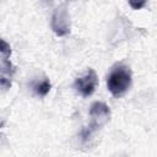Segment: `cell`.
I'll use <instances>...</instances> for the list:
<instances>
[{
    "mask_svg": "<svg viewBox=\"0 0 157 157\" xmlns=\"http://www.w3.org/2000/svg\"><path fill=\"white\" fill-rule=\"evenodd\" d=\"M130 85H131V70L128 65L125 64H117L108 78H107V86H108V90L109 92L119 98L121 96H124L128 90L130 88Z\"/></svg>",
    "mask_w": 157,
    "mask_h": 157,
    "instance_id": "cell-1",
    "label": "cell"
},
{
    "mask_svg": "<svg viewBox=\"0 0 157 157\" xmlns=\"http://www.w3.org/2000/svg\"><path fill=\"white\" fill-rule=\"evenodd\" d=\"M90 117H91V124L87 129L82 130V139L86 140L91 136L93 131H96L98 128L104 125L109 118H110V109L109 107L103 102H93L90 107Z\"/></svg>",
    "mask_w": 157,
    "mask_h": 157,
    "instance_id": "cell-2",
    "label": "cell"
},
{
    "mask_svg": "<svg viewBox=\"0 0 157 157\" xmlns=\"http://www.w3.org/2000/svg\"><path fill=\"white\" fill-rule=\"evenodd\" d=\"M50 25L53 32L59 37H64L70 33V16L65 4L54 10Z\"/></svg>",
    "mask_w": 157,
    "mask_h": 157,
    "instance_id": "cell-3",
    "label": "cell"
},
{
    "mask_svg": "<svg viewBox=\"0 0 157 157\" xmlns=\"http://www.w3.org/2000/svg\"><path fill=\"white\" fill-rule=\"evenodd\" d=\"M98 85V76L93 69H88L82 76L77 77L74 82V88L82 96L88 97L91 96Z\"/></svg>",
    "mask_w": 157,
    "mask_h": 157,
    "instance_id": "cell-4",
    "label": "cell"
},
{
    "mask_svg": "<svg viewBox=\"0 0 157 157\" xmlns=\"http://www.w3.org/2000/svg\"><path fill=\"white\" fill-rule=\"evenodd\" d=\"M15 72V67L7 58L0 60V86L4 88H10L11 76Z\"/></svg>",
    "mask_w": 157,
    "mask_h": 157,
    "instance_id": "cell-5",
    "label": "cell"
},
{
    "mask_svg": "<svg viewBox=\"0 0 157 157\" xmlns=\"http://www.w3.org/2000/svg\"><path fill=\"white\" fill-rule=\"evenodd\" d=\"M50 88H52V83H50V81H49L48 78H44L43 81H40V82H38V83H36V85L33 86L34 92H36L38 96H40V97L47 96V94L49 93Z\"/></svg>",
    "mask_w": 157,
    "mask_h": 157,
    "instance_id": "cell-6",
    "label": "cell"
},
{
    "mask_svg": "<svg viewBox=\"0 0 157 157\" xmlns=\"http://www.w3.org/2000/svg\"><path fill=\"white\" fill-rule=\"evenodd\" d=\"M0 53L4 54V58H9L11 55V47L2 38H0Z\"/></svg>",
    "mask_w": 157,
    "mask_h": 157,
    "instance_id": "cell-7",
    "label": "cell"
},
{
    "mask_svg": "<svg viewBox=\"0 0 157 157\" xmlns=\"http://www.w3.org/2000/svg\"><path fill=\"white\" fill-rule=\"evenodd\" d=\"M129 4H130V6L134 9V10H137V9H140V7H142L146 2L145 1H141V2H134V1H129Z\"/></svg>",
    "mask_w": 157,
    "mask_h": 157,
    "instance_id": "cell-8",
    "label": "cell"
}]
</instances>
